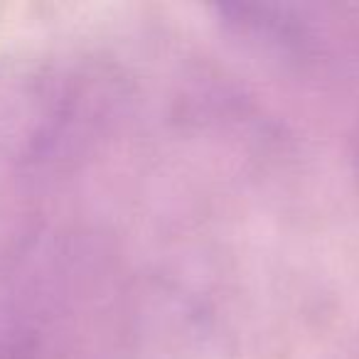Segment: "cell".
Returning <instances> with one entry per match:
<instances>
[{
    "label": "cell",
    "instance_id": "3",
    "mask_svg": "<svg viewBox=\"0 0 359 359\" xmlns=\"http://www.w3.org/2000/svg\"><path fill=\"white\" fill-rule=\"evenodd\" d=\"M357 163H359V138H357Z\"/></svg>",
    "mask_w": 359,
    "mask_h": 359
},
{
    "label": "cell",
    "instance_id": "2",
    "mask_svg": "<svg viewBox=\"0 0 359 359\" xmlns=\"http://www.w3.org/2000/svg\"><path fill=\"white\" fill-rule=\"evenodd\" d=\"M219 22L229 35L266 55L283 60H313L323 50L318 18L288 3H234L217 8Z\"/></svg>",
    "mask_w": 359,
    "mask_h": 359
},
{
    "label": "cell",
    "instance_id": "1",
    "mask_svg": "<svg viewBox=\"0 0 359 359\" xmlns=\"http://www.w3.org/2000/svg\"><path fill=\"white\" fill-rule=\"evenodd\" d=\"M123 99V84L106 67L52 76L35 99L22 158L37 168H62L84 158L116 123Z\"/></svg>",
    "mask_w": 359,
    "mask_h": 359
}]
</instances>
